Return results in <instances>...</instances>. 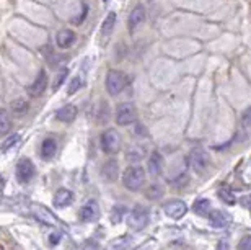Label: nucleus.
Returning <instances> with one entry per match:
<instances>
[{"instance_id": "f257e3e1", "label": "nucleus", "mask_w": 251, "mask_h": 250, "mask_svg": "<svg viewBox=\"0 0 251 250\" xmlns=\"http://www.w3.org/2000/svg\"><path fill=\"white\" fill-rule=\"evenodd\" d=\"M144 182H145V172L142 167H129L123 175L124 187L130 190V192H137V190H140Z\"/></svg>"}, {"instance_id": "f03ea898", "label": "nucleus", "mask_w": 251, "mask_h": 250, "mask_svg": "<svg viewBox=\"0 0 251 250\" xmlns=\"http://www.w3.org/2000/svg\"><path fill=\"white\" fill-rule=\"evenodd\" d=\"M149 211L144 206H135L127 216V224L132 231H142V229L149 224Z\"/></svg>"}, {"instance_id": "7ed1b4c3", "label": "nucleus", "mask_w": 251, "mask_h": 250, "mask_svg": "<svg viewBox=\"0 0 251 250\" xmlns=\"http://www.w3.org/2000/svg\"><path fill=\"white\" fill-rule=\"evenodd\" d=\"M126 87V76L119 71H109L106 76V90L109 95L116 97Z\"/></svg>"}, {"instance_id": "20e7f679", "label": "nucleus", "mask_w": 251, "mask_h": 250, "mask_svg": "<svg viewBox=\"0 0 251 250\" xmlns=\"http://www.w3.org/2000/svg\"><path fill=\"white\" fill-rule=\"evenodd\" d=\"M101 149L106 154H116L121 149V136L114 129H108L101 134Z\"/></svg>"}, {"instance_id": "39448f33", "label": "nucleus", "mask_w": 251, "mask_h": 250, "mask_svg": "<svg viewBox=\"0 0 251 250\" xmlns=\"http://www.w3.org/2000/svg\"><path fill=\"white\" fill-rule=\"evenodd\" d=\"M31 211L34 214V218H36L39 222L46 224V226H52V227L61 226V221H59V219L54 216V214L49 211L46 206H43V204H33Z\"/></svg>"}, {"instance_id": "423d86ee", "label": "nucleus", "mask_w": 251, "mask_h": 250, "mask_svg": "<svg viewBox=\"0 0 251 250\" xmlns=\"http://www.w3.org/2000/svg\"><path fill=\"white\" fill-rule=\"evenodd\" d=\"M189 164L196 173H204L205 168H207V154L204 152V149H193L189 154Z\"/></svg>"}, {"instance_id": "0eeeda50", "label": "nucleus", "mask_w": 251, "mask_h": 250, "mask_svg": "<svg viewBox=\"0 0 251 250\" xmlns=\"http://www.w3.org/2000/svg\"><path fill=\"white\" fill-rule=\"evenodd\" d=\"M137 118V111L130 103H124L116 110V123L119 126H127V124L134 123Z\"/></svg>"}, {"instance_id": "6e6552de", "label": "nucleus", "mask_w": 251, "mask_h": 250, "mask_svg": "<svg viewBox=\"0 0 251 250\" xmlns=\"http://www.w3.org/2000/svg\"><path fill=\"white\" fill-rule=\"evenodd\" d=\"M163 211L168 218L181 219L184 214L188 213V206H186V203L181 201V199H173V201H168L167 204H165Z\"/></svg>"}, {"instance_id": "1a4fd4ad", "label": "nucleus", "mask_w": 251, "mask_h": 250, "mask_svg": "<svg viewBox=\"0 0 251 250\" xmlns=\"http://www.w3.org/2000/svg\"><path fill=\"white\" fill-rule=\"evenodd\" d=\"M33 175H34L33 162L29 161V159H22V161L17 164V178L22 183H26L33 178Z\"/></svg>"}, {"instance_id": "9d476101", "label": "nucleus", "mask_w": 251, "mask_h": 250, "mask_svg": "<svg viewBox=\"0 0 251 250\" xmlns=\"http://www.w3.org/2000/svg\"><path fill=\"white\" fill-rule=\"evenodd\" d=\"M80 218H82V221L85 222H93L97 221L100 218V208L97 201H88L85 203L82 209H80Z\"/></svg>"}, {"instance_id": "9b49d317", "label": "nucleus", "mask_w": 251, "mask_h": 250, "mask_svg": "<svg viewBox=\"0 0 251 250\" xmlns=\"http://www.w3.org/2000/svg\"><path fill=\"white\" fill-rule=\"evenodd\" d=\"M207 218L214 227H227L230 224V214L222 211V209H214L209 213Z\"/></svg>"}, {"instance_id": "f8f14e48", "label": "nucleus", "mask_w": 251, "mask_h": 250, "mask_svg": "<svg viewBox=\"0 0 251 250\" xmlns=\"http://www.w3.org/2000/svg\"><path fill=\"white\" fill-rule=\"evenodd\" d=\"M46 88H48V76H46V71H41L38 74L36 81L29 87V95H31V97H39V95L44 93Z\"/></svg>"}, {"instance_id": "ddd939ff", "label": "nucleus", "mask_w": 251, "mask_h": 250, "mask_svg": "<svg viewBox=\"0 0 251 250\" xmlns=\"http://www.w3.org/2000/svg\"><path fill=\"white\" fill-rule=\"evenodd\" d=\"M119 175V164L118 161H114V159H111V161H108L106 164L103 166L101 168V177L106 180V182H114V180L118 178Z\"/></svg>"}, {"instance_id": "4468645a", "label": "nucleus", "mask_w": 251, "mask_h": 250, "mask_svg": "<svg viewBox=\"0 0 251 250\" xmlns=\"http://www.w3.org/2000/svg\"><path fill=\"white\" fill-rule=\"evenodd\" d=\"M54 206L57 208H64V206H69L70 203L74 201V194L70 190H65V188H61L57 190L56 194H54Z\"/></svg>"}, {"instance_id": "2eb2a0df", "label": "nucleus", "mask_w": 251, "mask_h": 250, "mask_svg": "<svg viewBox=\"0 0 251 250\" xmlns=\"http://www.w3.org/2000/svg\"><path fill=\"white\" fill-rule=\"evenodd\" d=\"M149 172L153 177L163 172V157L160 152H152V156L149 159Z\"/></svg>"}, {"instance_id": "dca6fc26", "label": "nucleus", "mask_w": 251, "mask_h": 250, "mask_svg": "<svg viewBox=\"0 0 251 250\" xmlns=\"http://www.w3.org/2000/svg\"><path fill=\"white\" fill-rule=\"evenodd\" d=\"M75 116H77V108H75L74 105H65L61 110H57V113H56V118L62 123L74 121Z\"/></svg>"}, {"instance_id": "f3484780", "label": "nucleus", "mask_w": 251, "mask_h": 250, "mask_svg": "<svg viewBox=\"0 0 251 250\" xmlns=\"http://www.w3.org/2000/svg\"><path fill=\"white\" fill-rule=\"evenodd\" d=\"M144 18H145V10H144L142 5H137V7H135L129 15V29L130 31L137 28L139 25L144 22Z\"/></svg>"}, {"instance_id": "a211bd4d", "label": "nucleus", "mask_w": 251, "mask_h": 250, "mask_svg": "<svg viewBox=\"0 0 251 250\" xmlns=\"http://www.w3.org/2000/svg\"><path fill=\"white\" fill-rule=\"evenodd\" d=\"M114 25H116V13H108V17L104 18V23H103V27H101V38H103V41H108L109 36H111V33H113V28H114Z\"/></svg>"}, {"instance_id": "6ab92c4d", "label": "nucleus", "mask_w": 251, "mask_h": 250, "mask_svg": "<svg viewBox=\"0 0 251 250\" xmlns=\"http://www.w3.org/2000/svg\"><path fill=\"white\" fill-rule=\"evenodd\" d=\"M57 46L59 48H69L72 46V43L75 41V33L72 29H62V31L57 33Z\"/></svg>"}, {"instance_id": "aec40b11", "label": "nucleus", "mask_w": 251, "mask_h": 250, "mask_svg": "<svg viewBox=\"0 0 251 250\" xmlns=\"http://www.w3.org/2000/svg\"><path fill=\"white\" fill-rule=\"evenodd\" d=\"M57 151V144L54 139H44L43 146H41V154L44 159H52L54 154Z\"/></svg>"}, {"instance_id": "412c9836", "label": "nucleus", "mask_w": 251, "mask_h": 250, "mask_svg": "<svg viewBox=\"0 0 251 250\" xmlns=\"http://www.w3.org/2000/svg\"><path fill=\"white\" fill-rule=\"evenodd\" d=\"M129 242H130V237L129 236L118 237V239H114V241L109 242L104 250H124L126 247L129 246Z\"/></svg>"}, {"instance_id": "4be33fe9", "label": "nucleus", "mask_w": 251, "mask_h": 250, "mask_svg": "<svg viewBox=\"0 0 251 250\" xmlns=\"http://www.w3.org/2000/svg\"><path fill=\"white\" fill-rule=\"evenodd\" d=\"M194 213L201 214V216H209V213H210L209 199H198V201L194 203Z\"/></svg>"}, {"instance_id": "5701e85b", "label": "nucleus", "mask_w": 251, "mask_h": 250, "mask_svg": "<svg viewBox=\"0 0 251 250\" xmlns=\"http://www.w3.org/2000/svg\"><path fill=\"white\" fill-rule=\"evenodd\" d=\"M8 129H10V118L7 111L2 110V111H0V134L5 136V134L8 133Z\"/></svg>"}, {"instance_id": "b1692460", "label": "nucleus", "mask_w": 251, "mask_h": 250, "mask_svg": "<svg viewBox=\"0 0 251 250\" xmlns=\"http://www.w3.org/2000/svg\"><path fill=\"white\" fill-rule=\"evenodd\" d=\"M20 141V134H12L10 138H7L5 141L2 142V152L3 154H7L8 152V149L10 147H13V146H17Z\"/></svg>"}, {"instance_id": "393cba45", "label": "nucleus", "mask_w": 251, "mask_h": 250, "mask_svg": "<svg viewBox=\"0 0 251 250\" xmlns=\"http://www.w3.org/2000/svg\"><path fill=\"white\" fill-rule=\"evenodd\" d=\"M163 196V188L160 185H152L149 190H147V198L150 199H158Z\"/></svg>"}, {"instance_id": "a878e982", "label": "nucleus", "mask_w": 251, "mask_h": 250, "mask_svg": "<svg viewBox=\"0 0 251 250\" xmlns=\"http://www.w3.org/2000/svg\"><path fill=\"white\" fill-rule=\"evenodd\" d=\"M67 76H69V71L67 69H62V71H59V74L56 76V81H54V83H52V90H57L61 85L65 82V79H67Z\"/></svg>"}, {"instance_id": "bb28decb", "label": "nucleus", "mask_w": 251, "mask_h": 250, "mask_svg": "<svg viewBox=\"0 0 251 250\" xmlns=\"http://www.w3.org/2000/svg\"><path fill=\"white\" fill-rule=\"evenodd\" d=\"M26 107H28V103L25 102L23 98H18V100H15V102H12L13 113H23L25 110H26Z\"/></svg>"}, {"instance_id": "cd10ccee", "label": "nucleus", "mask_w": 251, "mask_h": 250, "mask_svg": "<svg viewBox=\"0 0 251 250\" xmlns=\"http://www.w3.org/2000/svg\"><path fill=\"white\" fill-rule=\"evenodd\" d=\"M124 211H126V209H124L123 206H116V208H114L113 211H111V222H113V224H116V222L121 221Z\"/></svg>"}, {"instance_id": "c85d7f7f", "label": "nucleus", "mask_w": 251, "mask_h": 250, "mask_svg": "<svg viewBox=\"0 0 251 250\" xmlns=\"http://www.w3.org/2000/svg\"><path fill=\"white\" fill-rule=\"evenodd\" d=\"M219 196L224 199V201H227V203H235V196L232 193H230V190L228 188H220V192H219Z\"/></svg>"}, {"instance_id": "c756f323", "label": "nucleus", "mask_w": 251, "mask_h": 250, "mask_svg": "<svg viewBox=\"0 0 251 250\" xmlns=\"http://www.w3.org/2000/svg\"><path fill=\"white\" fill-rule=\"evenodd\" d=\"M83 85V82H82V79L80 77H75L72 82H70V85H69V95H74L75 92H78L80 90V87Z\"/></svg>"}, {"instance_id": "7c9ffc66", "label": "nucleus", "mask_w": 251, "mask_h": 250, "mask_svg": "<svg viewBox=\"0 0 251 250\" xmlns=\"http://www.w3.org/2000/svg\"><path fill=\"white\" fill-rule=\"evenodd\" d=\"M144 157V149H130L127 154L129 161H140Z\"/></svg>"}, {"instance_id": "2f4dec72", "label": "nucleus", "mask_w": 251, "mask_h": 250, "mask_svg": "<svg viewBox=\"0 0 251 250\" xmlns=\"http://www.w3.org/2000/svg\"><path fill=\"white\" fill-rule=\"evenodd\" d=\"M238 250H251V236H245L238 242Z\"/></svg>"}, {"instance_id": "473e14b6", "label": "nucleus", "mask_w": 251, "mask_h": 250, "mask_svg": "<svg viewBox=\"0 0 251 250\" xmlns=\"http://www.w3.org/2000/svg\"><path fill=\"white\" fill-rule=\"evenodd\" d=\"M242 123H243V126H245V128H251V108H248L247 111L243 113Z\"/></svg>"}, {"instance_id": "72a5a7b5", "label": "nucleus", "mask_w": 251, "mask_h": 250, "mask_svg": "<svg viewBox=\"0 0 251 250\" xmlns=\"http://www.w3.org/2000/svg\"><path fill=\"white\" fill-rule=\"evenodd\" d=\"M59 239H61V234L59 232H54L51 237H49V242H51V246H56V244L59 242Z\"/></svg>"}, {"instance_id": "f704fd0d", "label": "nucleus", "mask_w": 251, "mask_h": 250, "mask_svg": "<svg viewBox=\"0 0 251 250\" xmlns=\"http://www.w3.org/2000/svg\"><path fill=\"white\" fill-rule=\"evenodd\" d=\"M103 2H108V0H103Z\"/></svg>"}]
</instances>
